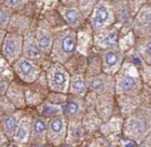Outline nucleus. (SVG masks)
<instances>
[{"mask_svg":"<svg viewBox=\"0 0 151 147\" xmlns=\"http://www.w3.org/2000/svg\"><path fill=\"white\" fill-rule=\"evenodd\" d=\"M68 93H60V92H53V91H49L46 96V101H48L54 105H60L66 102L68 98Z\"/></svg>","mask_w":151,"mask_h":147,"instance_id":"nucleus-29","label":"nucleus"},{"mask_svg":"<svg viewBox=\"0 0 151 147\" xmlns=\"http://www.w3.org/2000/svg\"><path fill=\"white\" fill-rule=\"evenodd\" d=\"M12 67L17 80L25 85L34 83L43 71L40 64L32 61L23 55L12 65Z\"/></svg>","mask_w":151,"mask_h":147,"instance_id":"nucleus-6","label":"nucleus"},{"mask_svg":"<svg viewBox=\"0 0 151 147\" xmlns=\"http://www.w3.org/2000/svg\"><path fill=\"white\" fill-rule=\"evenodd\" d=\"M89 92L87 78L84 73H73L70 75V85H68V94L74 95L77 97L85 98Z\"/></svg>","mask_w":151,"mask_h":147,"instance_id":"nucleus-24","label":"nucleus"},{"mask_svg":"<svg viewBox=\"0 0 151 147\" xmlns=\"http://www.w3.org/2000/svg\"><path fill=\"white\" fill-rule=\"evenodd\" d=\"M0 108H1L3 114H8V113H12L16 110L15 106L11 103V101L6 97V95H3V96H0Z\"/></svg>","mask_w":151,"mask_h":147,"instance_id":"nucleus-31","label":"nucleus"},{"mask_svg":"<svg viewBox=\"0 0 151 147\" xmlns=\"http://www.w3.org/2000/svg\"><path fill=\"white\" fill-rule=\"evenodd\" d=\"M25 110L26 109H16L12 113L5 114L3 116L1 122H0V126H1L4 134L10 141H12V140L17 124H18L21 117L25 113Z\"/></svg>","mask_w":151,"mask_h":147,"instance_id":"nucleus-23","label":"nucleus"},{"mask_svg":"<svg viewBox=\"0 0 151 147\" xmlns=\"http://www.w3.org/2000/svg\"><path fill=\"white\" fill-rule=\"evenodd\" d=\"M110 2H116V1H119V0H109Z\"/></svg>","mask_w":151,"mask_h":147,"instance_id":"nucleus-37","label":"nucleus"},{"mask_svg":"<svg viewBox=\"0 0 151 147\" xmlns=\"http://www.w3.org/2000/svg\"><path fill=\"white\" fill-rule=\"evenodd\" d=\"M36 113L47 118H52L54 116L62 114V106L45 100L36 106Z\"/></svg>","mask_w":151,"mask_h":147,"instance_id":"nucleus-27","label":"nucleus"},{"mask_svg":"<svg viewBox=\"0 0 151 147\" xmlns=\"http://www.w3.org/2000/svg\"><path fill=\"white\" fill-rule=\"evenodd\" d=\"M6 97L11 101V103L15 106L16 109H26L27 102H26L25 94V84L19 80L11 81L8 90L6 92Z\"/></svg>","mask_w":151,"mask_h":147,"instance_id":"nucleus-21","label":"nucleus"},{"mask_svg":"<svg viewBox=\"0 0 151 147\" xmlns=\"http://www.w3.org/2000/svg\"><path fill=\"white\" fill-rule=\"evenodd\" d=\"M151 37L136 38L135 52L146 65L151 64Z\"/></svg>","mask_w":151,"mask_h":147,"instance_id":"nucleus-26","label":"nucleus"},{"mask_svg":"<svg viewBox=\"0 0 151 147\" xmlns=\"http://www.w3.org/2000/svg\"><path fill=\"white\" fill-rule=\"evenodd\" d=\"M78 50V32L66 28L54 32L53 42L49 59L51 62L66 65Z\"/></svg>","mask_w":151,"mask_h":147,"instance_id":"nucleus-2","label":"nucleus"},{"mask_svg":"<svg viewBox=\"0 0 151 147\" xmlns=\"http://www.w3.org/2000/svg\"><path fill=\"white\" fill-rule=\"evenodd\" d=\"M91 38L94 49L98 51L120 47L119 29L115 26L107 28L100 32L92 33Z\"/></svg>","mask_w":151,"mask_h":147,"instance_id":"nucleus-13","label":"nucleus"},{"mask_svg":"<svg viewBox=\"0 0 151 147\" xmlns=\"http://www.w3.org/2000/svg\"><path fill=\"white\" fill-rule=\"evenodd\" d=\"M101 59V70L106 74L114 76L126 60V54L121 47L99 51Z\"/></svg>","mask_w":151,"mask_h":147,"instance_id":"nucleus-9","label":"nucleus"},{"mask_svg":"<svg viewBox=\"0 0 151 147\" xmlns=\"http://www.w3.org/2000/svg\"><path fill=\"white\" fill-rule=\"evenodd\" d=\"M62 115L68 120H81L88 108L85 98L68 94L66 102L61 105Z\"/></svg>","mask_w":151,"mask_h":147,"instance_id":"nucleus-14","label":"nucleus"},{"mask_svg":"<svg viewBox=\"0 0 151 147\" xmlns=\"http://www.w3.org/2000/svg\"><path fill=\"white\" fill-rule=\"evenodd\" d=\"M85 129L81 120H68L67 139L65 145H76L82 139Z\"/></svg>","mask_w":151,"mask_h":147,"instance_id":"nucleus-25","label":"nucleus"},{"mask_svg":"<svg viewBox=\"0 0 151 147\" xmlns=\"http://www.w3.org/2000/svg\"><path fill=\"white\" fill-rule=\"evenodd\" d=\"M59 2L63 6L71 7V6H77V5H78L79 0H59Z\"/></svg>","mask_w":151,"mask_h":147,"instance_id":"nucleus-34","label":"nucleus"},{"mask_svg":"<svg viewBox=\"0 0 151 147\" xmlns=\"http://www.w3.org/2000/svg\"><path fill=\"white\" fill-rule=\"evenodd\" d=\"M114 105L115 94H103L96 96L94 102V109L103 123L109 122L113 115Z\"/></svg>","mask_w":151,"mask_h":147,"instance_id":"nucleus-17","label":"nucleus"},{"mask_svg":"<svg viewBox=\"0 0 151 147\" xmlns=\"http://www.w3.org/2000/svg\"><path fill=\"white\" fill-rule=\"evenodd\" d=\"M115 95H137L145 87L139 70L132 62L124 60L122 67L114 75Z\"/></svg>","mask_w":151,"mask_h":147,"instance_id":"nucleus-3","label":"nucleus"},{"mask_svg":"<svg viewBox=\"0 0 151 147\" xmlns=\"http://www.w3.org/2000/svg\"><path fill=\"white\" fill-rule=\"evenodd\" d=\"M14 11L4 5L3 3L0 4V29L7 31L8 26L10 24V21L12 14H14Z\"/></svg>","mask_w":151,"mask_h":147,"instance_id":"nucleus-28","label":"nucleus"},{"mask_svg":"<svg viewBox=\"0 0 151 147\" xmlns=\"http://www.w3.org/2000/svg\"><path fill=\"white\" fill-rule=\"evenodd\" d=\"M87 18L92 33L100 32L114 26L116 16L112 2L109 0H98Z\"/></svg>","mask_w":151,"mask_h":147,"instance_id":"nucleus-4","label":"nucleus"},{"mask_svg":"<svg viewBox=\"0 0 151 147\" xmlns=\"http://www.w3.org/2000/svg\"><path fill=\"white\" fill-rule=\"evenodd\" d=\"M50 118L41 116L39 114H33L31 135L28 145L32 146H45L47 145V129H48Z\"/></svg>","mask_w":151,"mask_h":147,"instance_id":"nucleus-15","label":"nucleus"},{"mask_svg":"<svg viewBox=\"0 0 151 147\" xmlns=\"http://www.w3.org/2000/svg\"><path fill=\"white\" fill-rule=\"evenodd\" d=\"M32 29V18L26 14L14 11L12 14L10 24L8 26L7 32L24 36L26 33Z\"/></svg>","mask_w":151,"mask_h":147,"instance_id":"nucleus-22","label":"nucleus"},{"mask_svg":"<svg viewBox=\"0 0 151 147\" xmlns=\"http://www.w3.org/2000/svg\"><path fill=\"white\" fill-rule=\"evenodd\" d=\"M1 3H2V2H0V4H1Z\"/></svg>","mask_w":151,"mask_h":147,"instance_id":"nucleus-38","label":"nucleus"},{"mask_svg":"<svg viewBox=\"0 0 151 147\" xmlns=\"http://www.w3.org/2000/svg\"><path fill=\"white\" fill-rule=\"evenodd\" d=\"M33 32L41 51L46 57H49L52 47L54 31L48 23H39Z\"/></svg>","mask_w":151,"mask_h":147,"instance_id":"nucleus-18","label":"nucleus"},{"mask_svg":"<svg viewBox=\"0 0 151 147\" xmlns=\"http://www.w3.org/2000/svg\"><path fill=\"white\" fill-rule=\"evenodd\" d=\"M90 92L96 95L115 94V78L112 75L100 72L92 76H86Z\"/></svg>","mask_w":151,"mask_h":147,"instance_id":"nucleus-12","label":"nucleus"},{"mask_svg":"<svg viewBox=\"0 0 151 147\" xmlns=\"http://www.w3.org/2000/svg\"><path fill=\"white\" fill-rule=\"evenodd\" d=\"M68 131V120L60 114L50 118L47 129V145L63 146L66 144Z\"/></svg>","mask_w":151,"mask_h":147,"instance_id":"nucleus-7","label":"nucleus"},{"mask_svg":"<svg viewBox=\"0 0 151 147\" xmlns=\"http://www.w3.org/2000/svg\"><path fill=\"white\" fill-rule=\"evenodd\" d=\"M6 34H7V31L0 29V50H1V47H2V45H3V42H4V39H5Z\"/></svg>","mask_w":151,"mask_h":147,"instance_id":"nucleus-35","label":"nucleus"},{"mask_svg":"<svg viewBox=\"0 0 151 147\" xmlns=\"http://www.w3.org/2000/svg\"><path fill=\"white\" fill-rule=\"evenodd\" d=\"M123 136L127 140L141 144L151 133V115L150 107L139 106L124 118L122 126Z\"/></svg>","mask_w":151,"mask_h":147,"instance_id":"nucleus-1","label":"nucleus"},{"mask_svg":"<svg viewBox=\"0 0 151 147\" xmlns=\"http://www.w3.org/2000/svg\"><path fill=\"white\" fill-rule=\"evenodd\" d=\"M11 144V141H9V139L6 137V135L4 134L1 126H0V147L2 146H8Z\"/></svg>","mask_w":151,"mask_h":147,"instance_id":"nucleus-33","label":"nucleus"},{"mask_svg":"<svg viewBox=\"0 0 151 147\" xmlns=\"http://www.w3.org/2000/svg\"><path fill=\"white\" fill-rule=\"evenodd\" d=\"M2 3L14 11H20L29 3V0H3Z\"/></svg>","mask_w":151,"mask_h":147,"instance_id":"nucleus-30","label":"nucleus"},{"mask_svg":"<svg viewBox=\"0 0 151 147\" xmlns=\"http://www.w3.org/2000/svg\"><path fill=\"white\" fill-rule=\"evenodd\" d=\"M3 116H4V114H3V112H2L1 108H0V122H1V120H2V118H3Z\"/></svg>","mask_w":151,"mask_h":147,"instance_id":"nucleus-36","label":"nucleus"},{"mask_svg":"<svg viewBox=\"0 0 151 147\" xmlns=\"http://www.w3.org/2000/svg\"><path fill=\"white\" fill-rule=\"evenodd\" d=\"M44 74L49 91L60 93L68 92L71 74L65 65L50 61L44 70Z\"/></svg>","mask_w":151,"mask_h":147,"instance_id":"nucleus-5","label":"nucleus"},{"mask_svg":"<svg viewBox=\"0 0 151 147\" xmlns=\"http://www.w3.org/2000/svg\"><path fill=\"white\" fill-rule=\"evenodd\" d=\"M10 84L11 81L6 76L0 74V96H3V95L6 94Z\"/></svg>","mask_w":151,"mask_h":147,"instance_id":"nucleus-32","label":"nucleus"},{"mask_svg":"<svg viewBox=\"0 0 151 147\" xmlns=\"http://www.w3.org/2000/svg\"><path fill=\"white\" fill-rule=\"evenodd\" d=\"M132 32L135 38L149 37L151 35V9L150 3H145L135 12L131 22Z\"/></svg>","mask_w":151,"mask_h":147,"instance_id":"nucleus-8","label":"nucleus"},{"mask_svg":"<svg viewBox=\"0 0 151 147\" xmlns=\"http://www.w3.org/2000/svg\"><path fill=\"white\" fill-rule=\"evenodd\" d=\"M49 92L48 85H47L46 78L44 71H42L39 78L32 84L25 85V94L27 107L32 105L36 107L42 102L45 101L47 94Z\"/></svg>","mask_w":151,"mask_h":147,"instance_id":"nucleus-11","label":"nucleus"},{"mask_svg":"<svg viewBox=\"0 0 151 147\" xmlns=\"http://www.w3.org/2000/svg\"><path fill=\"white\" fill-rule=\"evenodd\" d=\"M23 56L38 64H41L44 57H46L37 44L32 29L23 36Z\"/></svg>","mask_w":151,"mask_h":147,"instance_id":"nucleus-19","label":"nucleus"},{"mask_svg":"<svg viewBox=\"0 0 151 147\" xmlns=\"http://www.w3.org/2000/svg\"><path fill=\"white\" fill-rule=\"evenodd\" d=\"M33 114L28 113L25 110V113L21 117L18 124H17L14 135L12 137L11 143H14L17 146L28 145L29 135H31V129L32 123Z\"/></svg>","mask_w":151,"mask_h":147,"instance_id":"nucleus-16","label":"nucleus"},{"mask_svg":"<svg viewBox=\"0 0 151 147\" xmlns=\"http://www.w3.org/2000/svg\"><path fill=\"white\" fill-rule=\"evenodd\" d=\"M0 54L12 66L23 55V36L7 32Z\"/></svg>","mask_w":151,"mask_h":147,"instance_id":"nucleus-10","label":"nucleus"},{"mask_svg":"<svg viewBox=\"0 0 151 147\" xmlns=\"http://www.w3.org/2000/svg\"><path fill=\"white\" fill-rule=\"evenodd\" d=\"M57 11L59 15L62 17V19L66 23L68 28L76 31L83 24L85 17L83 14L81 12L78 6L68 7V6H63L60 4Z\"/></svg>","mask_w":151,"mask_h":147,"instance_id":"nucleus-20","label":"nucleus"}]
</instances>
